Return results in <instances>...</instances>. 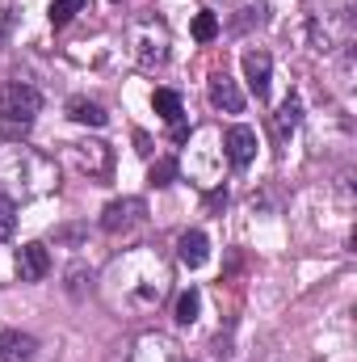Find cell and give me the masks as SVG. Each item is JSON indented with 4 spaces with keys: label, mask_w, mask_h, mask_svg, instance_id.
I'll return each instance as SVG.
<instances>
[{
    "label": "cell",
    "mask_w": 357,
    "mask_h": 362,
    "mask_svg": "<svg viewBox=\"0 0 357 362\" xmlns=\"http://www.w3.org/2000/svg\"><path fill=\"white\" fill-rule=\"evenodd\" d=\"M17 232V202L8 194H0V240H8Z\"/></svg>",
    "instance_id": "2e32d148"
},
{
    "label": "cell",
    "mask_w": 357,
    "mask_h": 362,
    "mask_svg": "<svg viewBox=\"0 0 357 362\" xmlns=\"http://www.w3.org/2000/svg\"><path fill=\"white\" fill-rule=\"evenodd\" d=\"M210 101H214V110H227V114H240L244 110V93H240V85L227 72H214L210 76Z\"/></svg>",
    "instance_id": "ba28073f"
},
{
    "label": "cell",
    "mask_w": 357,
    "mask_h": 362,
    "mask_svg": "<svg viewBox=\"0 0 357 362\" xmlns=\"http://www.w3.org/2000/svg\"><path fill=\"white\" fill-rule=\"evenodd\" d=\"M89 0H51V25H68Z\"/></svg>",
    "instance_id": "9a60e30c"
},
{
    "label": "cell",
    "mask_w": 357,
    "mask_h": 362,
    "mask_svg": "<svg viewBox=\"0 0 357 362\" xmlns=\"http://www.w3.org/2000/svg\"><path fill=\"white\" fill-rule=\"evenodd\" d=\"M143 219H147V202H143V198H114V202L101 211V228H105L109 236L131 232V228H139Z\"/></svg>",
    "instance_id": "3957f363"
},
{
    "label": "cell",
    "mask_w": 357,
    "mask_h": 362,
    "mask_svg": "<svg viewBox=\"0 0 357 362\" xmlns=\"http://www.w3.org/2000/svg\"><path fill=\"white\" fill-rule=\"evenodd\" d=\"M38 110H42V93L34 85H25V81L0 85V135L4 139H21L34 127Z\"/></svg>",
    "instance_id": "6da1fadb"
},
{
    "label": "cell",
    "mask_w": 357,
    "mask_h": 362,
    "mask_svg": "<svg viewBox=\"0 0 357 362\" xmlns=\"http://www.w3.org/2000/svg\"><path fill=\"white\" fill-rule=\"evenodd\" d=\"M177 257H181V266H189V270L206 266V257H210V240H206V232H185V236L177 240Z\"/></svg>",
    "instance_id": "30bf717a"
},
{
    "label": "cell",
    "mask_w": 357,
    "mask_h": 362,
    "mask_svg": "<svg viewBox=\"0 0 357 362\" xmlns=\"http://www.w3.org/2000/svg\"><path fill=\"white\" fill-rule=\"evenodd\" d=\"M51 274V253L47 245H21L17 249V278L21 282H42Z\"/></svg>",
    "instance_id": "5b68a950"
},
{
    "label": "cell",
    "mask_w": 357,
    "mask_h": 362,
    "mask_svg": "<svg viewBox=\"0 0 357 362\" xmlns=\"http://www.w3.org/2000/svg\"><path fill=\"white\" fill-rule=\"evenodd\" d=\"M198 312H202V295L189 286V291H181L177 299V325H193L198 320Z\"/></svg>",
    "instance_id": "4fadbf2b"
},
{
    "label": "cell",
    "mask_w": 357,
    "mask_h": 362,
    "mask_svg": "<svg viewBox=\"0 0 357 362\" xmlns=\"http://www.w3.org/2000/svg\"><path fill=\"white\" fill-rule=\"evenodd\" d=\"M214 34H219V17H214V13H206V8H202V13H198V17H193V38H198V42H210V38H214Z\"/></svg>",
    "instance_id": "e0dca14e"
},
{
    "label": "cell",
    "mask_w": 357,
    "mask_h": 362,
    "mask_svg": "<svg viewBox=\"0 0 357 362\" xmlns=\"http://www.w3.org/2000/svg\"><path fill=\"white\" fill-rule=\"evenodd\" d=\"M13 25H17V13L13 8H0V55H4V47L13 38Z\"/></svg>",
    "instance_id": "d6986e66"
},
{
    "label": "cell",
    "mask_w": 357,
    "mask_h": 362,
    "mask_svg": "<svg viewBox=\"0 0 357 362\" xmlns=\"http://www.w3.org/2000/svg\"><path fill=\"white\" fill-rule=\"evenodd\" d=\"M152 105H156V114H160L169 127H181V114H185V110H181V97L173 89H156Z\"/></svg>",
    "instance_id": "7c38bea8"
},
{
    "label": "cell",
    "mask_w": 357,
    "mask_h": 362,
    "mask_svg": "<svg viewBox=\"0 0 357 362\" xmlns=\"http://www.w3.org/2000/svg\"><path fill=\"white\" fill-rule=\"evenodd\" d=\"M269 76H273V59L265 51H244V81H248V89L257 93V101L269 97Z\"/></svg>",
    "instance_id": "52a82bcc"
},
{
    "label": "cell",
    "mask_w": 357,
    "mask_h": 362,
    "mask_svg": "<svg viewBox=\"0 0 357 362\" xmlns=\"http://www.w3.org/2000/svg\"><path fill=\"white\" fill-rule=\"evenodd\" d=\"M223 148H227V160H231L236 169H244V165H253V156H257V131H253V127H231V131L223 135Z\"/></svg>",
    "instance_id": "8992f818"
},
{
    "label": "cell",
    "mask_w": 357,
    "mask_h": 362,
    "mask_svg": "<svg viewBox=\"0 0 357 362\" xmlns=\"http://www.w3.org/2000/svg\"><path fill=\"white\" fill-rule=\"evenodd\" d=\"M147 181H152V185H173V181H177V160H169V156L156 160V165L147 169Z\"/></svg>",
    "instance_id": "ac0fdd59"
},
{
    "label": "cell",
    "mask_w": 357,
    "mask_h": 362,
    "mask_svg": "<svg viewBox=\"0 0 357 362\" xmlns=\"http://www.w3.org/2000/svg\"><path fill=\"white\" fill-rule=\"evenodd\" d=\"M68 152H72L76 169H85V173H105L109 169V148L105 144H68Z\"/></svg>",
    "instance_id": "9c48e42d"
},
{
    "label": "cell",
    "mask_w": 357,
    "mask_h": 362,
    "mask_svg": "<svg viewBox=\"0 0 357 362\" xmlns=\"http://www.w3.org/2000/svg\"><path fill=\"white\" fill-rule=\"evenodd\" d=\"M177 362H189V358H177Z\"/></svg>",
    "instance_id": "ffe728a7"
},
{
    "label": "cell",
    "mask_w": 357,
    "mask_h": 362,
    "mask_svg": "<svg viewBox=\"0 0 357 362\" xmlns=\"http://www.w3.org/2000/svg\"><path fill=\"white\" fill-rule=\"evenodd\" d=\"M38 358V337L21 333V329H0V362H34Z\"/></svg>",
    "instance_id": "277c9868"
},
{
    "label": "cell",
    "mask_w": 357,
    "mask_h": 362,
    "mask_svg": "<svg viewBox=\"0 0 357 362\" xmlns=\"http://www.w3.org/2000/svg\"><path fill=\"white\" fill-rule=\"evenodd\" d=\"M68 118L80 122V127H105V122H109V114H105L97 101H89V97H72V101H68Z\"/></svg>",
    "instance_id": "8fae6325"
},
{
    "label": "cell",
    "mask_w": 357,
    "mask_h": 362,
    "mask_svg": "<svg viewBox=\"0 0 357 362\" xmlns=\"http://www.w3.org/2000/svg\"><path fill=\"white\" fill-rule=\"evenodd\" d=\"M131 51L143 68H160L169 59V30L156 21V17H143L131 25Z\"/></svg>",
    "instance_id": "7a4b0ae2"
},
{
    "label": "cell",
    "mask_w": 357,
    "mask_h": 362,
    "mask_svg": "<svg viewBox=\"0 0 357 362\" xmlns=\"http://www.w3.org/2000/svg\"><path fill=\"white\" fill-rule=\"evenodd\" d=\"M298 122H303V105H298L294 97H286V101H282V110H277V131L286 135V131H294Z\"/></svg>",
    "instance_id": "5bb4252c"
}]
</instances>
